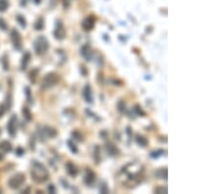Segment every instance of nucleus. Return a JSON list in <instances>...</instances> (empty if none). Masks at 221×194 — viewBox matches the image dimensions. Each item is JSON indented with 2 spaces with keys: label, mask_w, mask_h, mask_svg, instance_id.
<instances>
[{
  "label": "nucleus",
  "mask_w": 221,
  "mask_h": 194,
  "mask_svg": "<svg viewBox=\"0 0 221 194\" xmlns=\"http://www.w3.org/2000/svg\"><path fill=\"white\" fill-rule=\"evenodd\" d=\"M41 137H48V138H53L57 135V130L51 126H43V129L40 130Z\"/></svg>",
  "instance_id": "ddd939ff"
},
{
  "label": "nucleus",
  "mask_w": 221,
  "mask_h": 194,
  "mask_svg": "<svg viewBox=\"0 0 221 194\" xmlns=\"http://www.w3.org/2000/svg\"><path fill=\"white\" fill-rule=\"evenodd\" d=\"M99 192L102 194H107L109 193V188L107 186V183L105 181H101L100 184H99Z\"/></svg>",
  "instance_id": "bb28decb"
},
{
  "label": "nucleus",
  "mask_w": 221,
  "mask_h": 194,
  "mask_svg": "<svg viewBox=\"0 0 221 194\" xmlns=\"http://www.w3.org/2000/svg\"><path fill=\"white\" fill-rule=\"evenodd\" d=\"M34 30H43V28H44V21H43V18L42 17H40V18H38V19L35 21V23H34Z\"/></svg>",
  "instance_id": "412c9836"
},
{
  "label": "nucleus",
  "mask_w": 221,
  "mask_h": 194,
  "mask_svg": "<svg viewBox=\"0 0 221 194\" xmlns=\"http://www.w3.org/2000/svg\"><path fill=\"white\" fill-rule=\"evenodd\" d=\"M38 74V70L37 69H34L31 71L30 73V80L33 83H35V79H37V75Z\"/></svg>",
  "instance_id": "7c9ffc66"
},
{
  "label": "nucleus",
  "mask_w": 221,
  "mask_h": 194,
  "mask_svg": "<svg viewBox=\"0 0 221 194\" xmlns=\"http://www.w3.org/2000/svg\"><path fill=\"white\" fill-rule=\"evenodd\" d=\"M117 110H118L121 114H125L127 111L126 102H125L124 100H120L118 103H117Z\"/></svg>",
  "instance_id": "5701e85b"
},
{
  "label": "nucleus",
  "mask_w": 221,
  "mask_h": 194,
  "mask_svg": "<svg viewBox=\"0 0 221 194\" xmlns=\"http://www.w3.org/2000/svg\"><path fill=\"white\" fill-rule=\"evenodd\" d=\"M17 116L13 115L11 118H10L8 123H7V130H8V133L10 136H15L16 132H17Z\"/></svg>",
  "instance_id": "9d476101"
},
{
  "label": "nucleus",
  "mask_w": 221,
  "mask_h": 194,
  "mask_svg": "<svg viewBox=\"0 0 221 194\" xmlns=\"http://www.w3.org/2000/svg\"><path fill=\"white\" fill-rule=\"evenodd\" d=\"M164 153H165V151L163 149H157V150H154V151H152V152H151L149 156H151V158H152V159H158L159 157H161Z\"/></svg>",
  "instance_id": "b1692460"
},
{
  "label": "nucleus",
  "mask_w": 221,
  "mask_h": 194,
  "mask_svg": "<svg viewBox=\"0 0 221 194\" xmlns=\"http://www.w3.org/2000/svg\"><path fill=\"white\" fill-rule=\"evenodd\" d=\"M100 136H102V137L106 136V132H105V130H102V132H100Z\"/></svg>",
  "instance_id": "37998d69"
},
{
  "label": "nucleus",
  "mask_w": 221,
  "mask_h": 194,
  "mask_svg": "<svg viewBox=\"0 0 221 194\" xmlns=\"http://www.w3.org/2000/svg\"><path fill=\"white\" fill-rule=\"evenodd\" d=\"M71 136L74 140L78 141V142H83L84 141V135L82 133L79 129H74L72 132H71Z\"/></svg>",
  "instance_id": "a211bd4d"
},
{
  "label": "nucleus",
  "mask_w": 221,
  "mask_h": 194,
  "mask_svg": "<svg viewBox=\"0 0 221 194\" xmlns=\"http://www.w3.org/2000/svg\"><path fill=\"white\" fill-rule=\"evenodd\" d=\"M0 28H1V30H7V24L5 23V21L3 19H0Z\"/></svg>",
  "instance_id": "c9c22d12"
},
{
  "label": "nucleus",
  "mask_w": 221,
  "mask_h": 194,
  "mask_svg": "<svg viewBox=\"0 0 221 194\" xmlns=\"http://www.w3.org/2000/svg\"><path fill=\"white\" fill-rule=\"evenodd\" d=\"M92 156H94V160L95 162V164H99V162L101 160V156H100V147L98 145H95L94 147V152H92Z\"/></svg>",
  "instance_id": "aec40b11"
},
{
  "label": "nucleus",
  "mask_w": 221,
  "mask_h": 194,
  "mask_svg": "<svg viewBox=\"0 0 221 194\" xmlns=\"http://www.w3.org/2000/svg\"><path fill=\"white\" fill-rule=\"evenodd\" d=\"M6 107L4 106V104H2L1 106H0V118L3 117V115H4V113L6 112Z\"/></svg>",
  "instance_id": "e433bc0d"
},
{
  "label": "nucleus",
  "mask_w": 221,
  "mask_h": 194,
  "mask_svg": "<svg viewBox=\"0 0 221 194\" xmlns=\"http://www.w3.org/2000/svg\"><path fill=\"white\" fill-rule=\"evenodd\" d=\"M126 133L128 135V136H132V135H133V130H132V129H131V126H128L127 128H126Z\"/></svg>",
  "instance_id": "a19ab883"
},
{
  "label": "nucleus",
  "mask_w": 221,
  "mask_h": 194,
  "mask_svg": "<svg viewBox=\"0 0 221 194\" xmlns=\"http://www.w3.org/2000/svg\"><path fill=\"white\" fill-rule=\"evenodd\" d=\"M31 178L34 179V181L38 183L45 182L49 178L48 171L46 170V168L41 163L37 161H34L33 165H31Z\"/></svg>",
  "instance_id": "f257e3e1"
},
{
  "label": "nucleus",
  "mask_w": 221,
  "mask_h": 194,
  "mask_svg": "<svg viewBox=\"0 0 221 194\" xmlns=\"http://www.w3.org/2000/svg\"><path fill=\"white\" fill-rule=\"evenodd\" d=\"M58 82H59L58 75L55 73H49L42 80L41 88L42 89H48V88H51L54 85H56V83Z\"/></svg>",
  "instance_id": "7ed1b4c3"
},
{
  "label": "nucleus",
  "mask_w": 221,
  "mask_h": 194,
  "mask_svg": "<svg viewBox=\"0 0 221 194\" xmlns=\"http://www.w3.org/2000/svg\"><path fill=\"white\" fill-rule=\"evenodd\" d=\"M95 181H97V175H95V172L94 171H91V169H87L84 176V183L88 186H92L94 184Z\"/></svg>",
  "instance_id": "6e6552de"
},
{
  "label": "nucleus",
  "mask_w": 221,
  "mask_h": 194,
  "mask_svg": "<svg viewBox=\"0 0 221 194\" xmlns=\"http://www.w3.org/2000/svg\"><path fill=\"white\" fill-rule=\"evenodd\" d=\"M17 21H18V23L20 24V26L22 28H26L27 27V22H26V19H25L24 16L18 15L17 16Z\"/></svg>",
  "instance_id": "c85d7f7f"
},
{
  "label": "nucleus",
  "mask_w": 221,
  "mask_h": 194,
  "mask_svg": "<svg viewBox=\"0 0 221 194\" xmlns=\"http://www.w3.org/2000/svg\"><path fill=\"white\" fill-rule=\"evenodd\" d=\"M133 111H134V113H135V114H136L137 116H139V117H145V112L141 108V106H140V105L134 106Z\"/></svg>",
  "instance_id": "a878e982"
},
{
  "label": "nucleus",
  "mask_w": 221,
  "mask_h": 194,
  "mask_svg": "<svg viewBox=\"0 0 221 194\" xmlns=\"http://www.w3.org/2000/svg\"><path fill=\"white\" fill-rule=\"evenodd\" d=\"M53 35L57 40H63L66 36V30L61 21H56L55 29L53 30Z\"/></svg>",
  "instance_id": "39448f33"
},
{
  "label": "nucleus",
  "mask_w": 221,
  "mask_h": 194,
  "mask_svg": "<svg viewBox=\"0 0 221 194\" xmlns=\"http://www.w3.org/2000/svg\"><path fill=\"white\" fill-rule=\"evenodd\" d=\"M105 150H106V153L111 157H115L120 153V151L118 148H117V146L112 142H107L105 144Z\"/></svg>",
  "instance_id": "4468645a"
},
{
  "label": "nucleus",
  "mask_w": 221,
  "mask_h": 194,
  "mask_svg": "<svg viewBox=\"0 0 221 194\" xmlns=\"http://www.w3.org/2000/svg\"><path fill=\"white\" fill-rule=\"evenodd\" d=\"M16 153H17L18 156H22V155H24V153H25V150L23 149V148L19 147V148H17Z\"/></svg>",
  "instance_id": "ea45409f"
},
{
  "label": "nucleus",
  "mask_w": 221,
  "mask_h": 194,
  "mask_svg": "<svg viewBox=\"0 0 221 194\" xmlns=\"http://www.w3.org/2000/svg\"><path fill=\"white\" fill-rule=\"evenodd\" d=\"M85 113H87V114L90 116L91 118H92V119H94L95 121H99V120H100V118H98L97 115L94 114V113H92L91 110H88V109H87V110H85Z\"/></svg>",
  "instance_id": "72a5a7b5"
},
{
  "label": "nucleus",
  "mask_w": 221,
  "mask_h": 194,
  "mask_svg": "<svg viewBox=\"0 0 221 194\" xmlns=\"http://www.w3.org/2000/svg\"><path fill=\"white\" fill-rule=\"evenodd\" d=\"M3 159H4V156H3L2 153H0V161H2Z\"/></svg>",
  "instance_id": "c03bdc74"
},
{
  "label": "nucleus",
  "mask_w": 221,
  "mask_h": 194,
  "mask_svg": "<svg viewBox=\"0 0 221 194\" xmlns=\"http://www.w3.org/2000/svg\"><path fill=\"white\" fill-rule=\"evenodd\" d=\"M22 113L24 115V118L26 119V121L30 122L31 119H33V116H31V113L30 111V109H28V107H24L22 109Z\"/></svg>",
  "instance_id": "393cba45"
},
{
  "label": "nucleus",
  "mask_w": 221,
  "mask_h": 194,
  "mask_svg": "<svg viewBox=\"0 0 221 194\" xmlns=\"http://www.w3.org/2000/svg\"><path fill=\"white\" fill-rule=\"evenodd\" d=\"M47 190H48V192L49 193H56V187L53 184H49L48 186H47Z\"/></svg>",
  "instance_id": "f704fd0d"
},
{
  "label": "nucleus",
  "mask_w": 221,
  "mask_h": 194,
  "mask_svg": "<svg viewBox=\"0 0 221 194\" xmlns=\"http://www.w3.org/2000/svg\"><path fill=\"white\" fill-rule=\"evenodd\" d=\"M80 73H81V75L83 76V77H88V71L87 69V67H85L84 65H81L80 66Z\"/></svg>",
  "instance_id": "2f4dec72"
},
{
  "label": "nucleus",
  "mask_w": 221,
  "mask_h": 194,
  "mask_svg": "<svg viewBox=\"0 0 221 194\" xmlns=\"http://www.w3.org/2000/svg\"><path fill=\"white\" fill-rule=\"evenodd\" d=\"M95 25V18L94 16H88L82 23V27H83L84 30L85 31H91L94 28Z\"/></svg>",
  "instance_id": "9b49d317"
},
{
  "label": "nucleus",
  "mask_w": 221,
  "mask_h": 194,
  "mask_svg": "<svg viewBox=\"0 0 221 194\" xmlns=\"http://www.w3.org/2000/svg\"><path fill=\"white\" fill-rule=\"evenodd\" d=\"M135 140H136L138 145L141 146V147H145V146H148V140L147 137L140 135V133H137L136 135V136H135Z\"/></svg>",
  "instance_id": "2eb2a0df"
},
{
  "label": "nucleus",
  "mask_w": 221,
  "mask_h": 194,
  "mask_svg": "<svg viewBox=\"0 0 221 194\" xmlns=\"http://www.w3.org/2000/svg\"><path fill=\"white\" fill-rule=\"evenodd\" d=\"M66 171L67 174L70 176H72V178H76L78 174H79V169L72 161H68L66 163Z\"/></svg>",
  "instance_id": "f8f14e48"
},
{
  "label": "nucleus",
  "mask_w": 221,
  "mask_h": 194,
  "mask_svg": "<svg viewBox=\"0 0 221 194\" xmlns=\"http://www.w3.org/2000/svg\"><path fill=\"white\" fill-rule=\"evenodd\" d=\"M2 63H3V68H4V70L8 71L9 70V66H8V61H7V59H3Z\"/></svg>",
  "instance_id": "58836bf2"
},
{
  "label": "nucleus",
  "mask_w": 221,
  "mask_h": 194,
  "mask_svg": "<svg viewBox=\"0 0 221 194\" xmlns=\"http://www.w3.org/2000/svg\"><path fill=\"white\" fill-rule=\"evenodd\" d=\"M81 55L83 56V58L88 62H91L94 57V51H92L91 46L88 43L84 44L81 47Z\"/></svg>",
  "instance_id": "0eeeda50"
},
{
  "label": "nucleus",
  "mask_w": 221,
  "mask_h": 194,
  "mask_svg": "<svg viewBox=\"0 0 221 194\" xmlns=\"http://www.w3.org/2000/svg\"><path fill=\"white\" fill-rule=\"evenodd\" d=\"M67 145H68L70 151L72 152L73 154H78L79 153V149H78V146L75 144V142L72 140V139H69L67 141Z\"/></svg>",
  "instance_id": "4be33fe9"
},
{
  "label": "nucleus",
  "mask_w": 221,
  "mask_h": 194,
  "mask_svg": "<svg viewBox=\"0 0 221 194\" xmlns=\"http://www.w3.org/2000/svg\"><path fill=\"white\" fill-rule=\"evenodd\" d=\"M31 58V54L28 52H26L25 54L23 55V58H22V62H21V70L22 71H25L27 69V67L28 65V63H30V60Z\"/></svg>",
  "instance_id": "f3484780"
},
{
  "label": "nucleus",
  "mask_w": 221,
  "mask_h": 194,
  "mask_svg": "<svg viewBox=\"0 0 221 194\" xmlns=\"http://www.w3.org/2000/svg\"><path fill=\"white\" fill-rule=\"evenodd\" d=\"M0 135H1V129H0Z\"/></svg>",
  "instance_id": "a18cd8bd"
},
{
  "label": "nucleus",
  "mask_w": 221,
  "mask_h": 194,
  "mask_svg": "<svg viewBox=\"0 0 221 194\" xmlns=\"http://www.w3.org/2000/svg\"><path fill=\"white\" fill-rule=\"evenodd\" d=\"M97 62H98V66H99V67H102L103 65H104V60H103L102 55H98Z\"/></svg>",
  "instance_id": "4c0bfd02"
},
{
  "label": "nucleus",
  "mask_w": 221,
  "mask_h": 194,
  "mask_svg": "<svg viewBox=\"0 0 221 194\" xmlns=\"http://www.w3.org/2000/svg\"><path fill=\"white\" fill-rule=\"evenodd\" d=\"M10 36H11L14 48L17 49V50H21V48H22V36H21V33L17 30L14 29L11 30Z\"/></svg>",
  "instance_id": "423d86ee"
},
{
  "label": "nucleus",
  "mask_w": 221,
  "mask_h": 194,
  "mask_svg": "<svg viewBox=\"0 0 221 194\" xmlns=\"http://www.w3.org/2000/svg\"><path fill=\"white\" fill-rule=\"evenodd\" d=\"M12 150V144L8 140H3L0 142V151L3 153H9Z\"/></svg>",
  "instance_id": "dca6fc26"
},
{
  "label": "nucleus",
  "mask_w": 221,
  "mask_h": 194,
  "mask_svg": "<svg viewBox=\"0 0 221 194\" xmlns=\"http://www.w3.org/2000/svg\"><path fill=\"white\" fill-rule=\"evenodd\" d=\"M154 175L157 178H160V179H167V176H168V174H167V169L166 168L158 169V170L155 171Z\"/></svg>",
  "instance_id": "6ab92c4d"
},
{
  "label": "nucleus",
  "mask_w": 221,
  "mask_h": 194,
  "mask_svg": "<svg viewBox=\"0 0 221 194\" xmlns=\"http://www.w3.org/2000/svg\"><path fill=\"white\" fill-rule=\"evenodd\" d=\"M34 52L37 53V55H43L44 53H46L49 49V43L48 40L43 36V35H40L38 36L37 39L34 42Z\"/></svg>",
  "instance_id": "f03ea898"
},
{
  "label": "nucleus",
  "mask_w": 221,
  "mask_h": 194,
  "mask_svg": "<svg viewBox=\"0 0 221 194\" xmlns=\"http://www.w3.org/2000/svg\"><path fill=\"white\" fill-rule=\"evenodd\" d=\"M25 181H26V175L22 172H18L10 178L8 181V185L11 189H19L24 184Z\"/></svg>",
  "instance_id": "20e7f679"
},
{
  "label": "nucleus",
  "mask_w": 221,
  "mask_h": 194,
  "mask_svg": "<svg viewBox=\"0 0 221 194\" xmlns=\"http://www.w3.org/2000/svg\"><path fill=\"white\" fill-rule=\"evenodd\" d=\"M154 192H155V193H158V194L167 193V188L164 187V186H159V187H156V188L154 189Z\"/></svg>",
  "instance_id": "473e14b6"
},
{
  "label": "nucleus",
  "mask_w": 221,
  "mask_h": 194,
  "mask_svg": "<svg viewBox=\"0 0 221 194\" xmlns=\"http://www.w3.org/2000/svg\"><path fill=\"white\" fill-rule=\"evenodd\" d=\"M83 97L84 100L88 104L94 103V97H92V89L90 83H85L83 88Z\"/></svg>",
  "instance_id": "1a4fd4ad"
},
{
  "label": "nucleus",
  "mask_w": 221,
  "mask_h": 194,
  "mask_svg": "<svg viewBox=\"0 0 221 194\" xmlns=\"http://www.w3.org/2000/svg\"><path fill=\"white\" fill-rule=\"evenodd\" d=\"M9 2L8 0H0V12H4L8 9Z\"/></svg>",
  "instance_id": "cd10ccee"
},
{
  "label": "nucleus",
  "mask_w": 221,
  "mask_h": 194,
  "mask_svg": "<svg viewBox=\"0 0 221 194\" xmlns=\"http://www.w3.org/2000/svg\"><path fill=\"white\" fill-rule=\"evenodd\" d=\"M25 93H26V96H27V100L28 102H30L31 103L33 102V96H31V90L30 87H25Z\"/></svg>",
  "instance_id": "c756f323"
},
{
  "label": "nucleus",
  "mask_w": 221,
  "mask_h": 194,
  "mask_svg": "<svg viewBox=\"0 0 221 194\" xmlns=\"http://www.w3.org/2000/svg\"><path fill=\"white\" fill-rule=\"evenodd\" d=\"M113 84L114 85H122V82H120L118 80H113Z\"/></svg>",
  "instance_id": "79ce46f5"
}]
</instances>
